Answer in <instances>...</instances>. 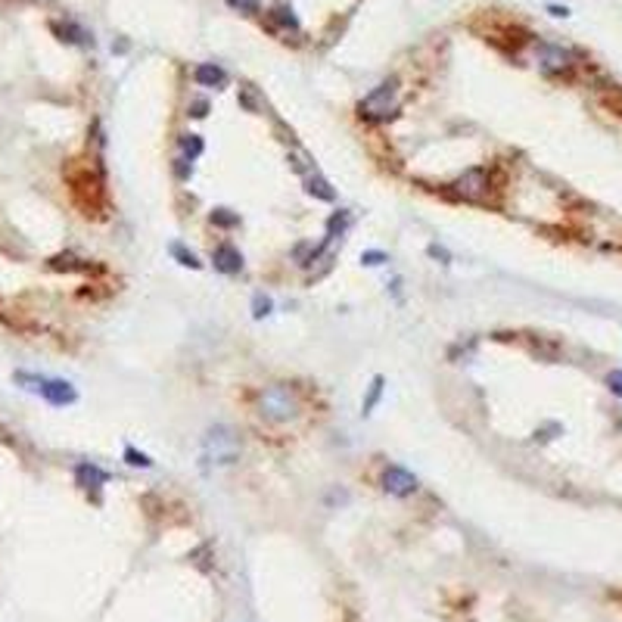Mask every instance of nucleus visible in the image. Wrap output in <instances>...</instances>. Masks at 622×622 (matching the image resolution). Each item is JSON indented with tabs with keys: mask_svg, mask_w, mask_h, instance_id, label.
I'll use <instances>...</instances> for the list:
<instances>
[{
	"mask_svg": "<svg viewBox=\"0 0 622 622\" xmlns=\"http://www.w3.org/2000/svg\"><path fill=\"white\" fill-rule=\"evenodd\" d=\"M109 479H113V476H109L103 467L91 463V461H81V463L75 467V483L81 485V489H88V492H97L100 485H106V483H109Z\"/></svg>",
	"mask_w": 622,
	"mask_h": 622,
	"instance_id": "obj_8",
	"label": "nucleus"
},
{
	"mask_svg": "<svg viewBox=\"0 0 622 622\" xmlns=\"http://www.w3.org/2000/svg\"><path fill=\"white\" fill-rule=\"evenodd\" d=\"M607 386L616 396H622V371H610V376H607Z\"/></svg>",
	"mask_w": 622,
	"mask_h": 622,
	"instance_id": "obj_24",
	"label": "nucleus"
},
{
	"mask_svg": "<svg viewBox=\"0 0 622 622\" xmlns=\"http://www.w3.org/2000/svg\"><path fill=\"white\" fill-rule=\"evenodd\" d=\"M202 458L206 463H234L240 458V442L234 436L231 427L218 423L206 432V442H202Z\"/></svg>",
	"mask_w": 622,
	"mask_h": 622,
	"instance_id": "obj_2",
	"label": "nucleus"
},
{
	"mask_svg": "<svg viewBox=\"0 0 622 622\" xmlns=\"http://www.w3.org/2000/svg\"><path fill=\"white\" fill-rule=\"evenodd\" d=\"M380 396H383V376H374L371 392H367V398H364V414H371V411H374L376 401H380Z\"/></svg>",
	"mask_w": 622,
	"mask_h": 622,
	"instance_id": "obj_20",
	"label": "nucleus"
},
{
	"mask_svg": "<svg viewBox=\"0 0 622 622\" xmlns=\"http://www.w3.org/2000/svg\"><path fill=\"white\" fill-rule=\"evenodd\" d=\"M125 461L131 463V467H153V461H149V454H144V451H137V448H125Z\"/></svg>",
	"mask_w": 622,
	"mask_h": 622,
	"instance_id": "obj_21",
	"label": "nucleus"
},
{
	"mask_svg": "<svg viewBox=\"0 0 622 622\" xmlns=\"http://www.w3.org/2000/svg\"><path fill=\"white\" fill-rule=\"evenodd\" d=\"M16 383H19L22 389H28V392H41V389H44V376H38V374H25V371L16 374Z\"/></svg>",
	"mask_w": 622,
	"mask_h": 622,
	"instance_id": "obj_18",
	"label": "nucleus"
},
{
	"mask_svg": "<svg viewBox=\"0 0 622 622\" xmlns=\"http://www.w3.org/2000/svg\"><path fill=\"white\" fill-rule=\"evenodd\" d=\"M171 255H175V258H178V262L184 265V267H193V271H196V267H202L200 258H196L190 249H184V246H180V243H171Z\"/></svg>",
	"mask_w": 622,
	"mask_h": 622,
	"instance_id": "obj_14",
	"label": "nucleus"
},
{
	"mask_svg": "<svg viewBox=\"0 0 622 622\" xmlns=\"http://www.w3.org/2000/svg\"><path fill=\"white\" fill-rule=\"evenodd\" d=\"M206 109H209V106L200 100V103H193V115H196V119H202V115H206Z\"/></svg>",
	"mask_w": 622,
	"mask_h": 622,
	"instance_id": "obj_26",
	"label": "nucleus"
},
{
	"mask_svg": "<svg viewBox=\"0 0 622 622\" xmlns=\"http://www.w3.org/2000/svg\"><path fill=\"white\" fill-rule=\"evenodd\" d=\"M41 396H44L47 401H50V405L66 408V405H72V401L78 398V392H75V386H72V383H66V380H44Z\"/></svg>",
	"mask_w": 622,
	"mask_h": 622,
	"instance_id": "obj_9",
	"label": "nucleus"
},
{
	"mask_svg": "<svg viewBox=\"0 0 622 622\" xmlns=\"http://www.w3.org/2000/svg\"><path fill=\"white\" fill-rule=\"evenodd\" d=\"M227 4L240 13H258V0H227Z\"/></svg>",
	"mask_w": 622,
	"mask_h": 622,
	"instance_id": "obj_23",
	"label": "nucleus"
},
{
	"mask_svg": "<svg viewBox=\"0 0 622 622\" xmlns=\"http://www.w3.org/2000/svg\"><path fill=\"white\" fill-rule=\"evenodd\" d=\"M349 221H352V218H349V212H336V215L327 221V243L333 240L336 234H342L345 227H349Z\"/></svg>",
	"mask_w": 622,
	"mask_h": 622,
	"instance_id": "obj_15",
	"label": "nucleus"
},
{
	"mask_svg": "<svg viewBox=\"0 0 622 622\" xmlns=\"http://www.w3.org/2000/svg\"><path fill=\"white\" fill-rule=\"evenodd\" d=\"M209 221H212V224H218V227H237V224H240V218L234 215L231 209H215V212L209 215Z\"/></svg>",
	"mask_w": 622,
	"mask_h": 622,
	"instance_id": "obj_17",
	"label": "nucleus"
},
{
	"mask_svg": "<svg viewBox=\"0 0 622 622\" xmlns=\"http://www.w3.org/2000/svg\"><path fill=\"white\" fill-rule=\"evenodd\" d=\"M396 81H383L380 88H374L371 93H367L364 100H361V119L367 122H386L396 115Z\"/></svg>",
	"mask_w": 622,
	"mask_h": 622,
	"instance_id": "obj_3",
	"label": "nucleus"
},
{
	"mask_svg": "<svg viewBox=\"0 0 622 622\" xmlns=\"http://www.w3.org/2000/svg\"><path fill=\"white\" fill-rule=\"evenodd\" d=\"M271 309H274V302H271V299H267L265 293H255V296H252V318L262 321L265 314H271Z\"/></svg>",
	"mask_w": 622,
	"mask_h": 622,
	"instance_id": "obj_19",
	"label": "nucleus"
},
{
	"mask_svg": "<svg viewBox=\"0 0 622 622\" xmlns=\"http://www.w3.org/2000/svg\"><path fill=\"white\" fill-rule=\"evenodd\" d=\"M454 193L463 196V200H473V202H483L489 196V171L485 168H470L454 180Z\"/></svg>",
	"mask_w": 622,
	"mask_h": 622,
	"instance_id": "obj_5",
	"label": "nucleus"
},
{
	"mask_svg": "<svg viewBox=\"0 0 622 622\" xmlns=\"http://www.w3.org/2000/svg\"><path fill=\"white\" fill-rule=\"evenodd\" d=\"M539 62L545 72H566L572 66V57L566 50H560V47H541Z\"/></svg>",
	"mask_w": 622,
	"mask_h": 622,
	"instance_id": "obj_10",
	"label": "nucleus"
},
{
	"mask_svg": "<svg viewBox=\"0 0 622 622\" xmlns=\"http://www.w3.org/2000/svg\"><path fill=\"white\" fill-rule=\"evenodd\" d=\"M299 411V398L296 392L289 389V386H267V389L262 392V414L267 417V420H289V417H296Z\"/></svg>",
	"mask_w": 622,
	"mask_h": 622,
	"instance_id": "obj_4",
	"label": "nucleus"
},
{
	"mask_svg": "<svg viewBox=\"0 0 622 622\" xmlns=\"http://www.w3.org/2000/svg\"><path fill=\"white\" fill-rule=\"evenodd\" d=\"M69 184H72L75 202L84 209V215H100L103 206V178L100 171H91V165H72L69 168Z\"/></svg>",
	"mask_w": 622,
	"mask_h": 622,
	"instance_id": "obj_1",
	"label": "nucleus"
},
{
	"mask_svg": "<svg viewBox=\"0 0 622 622\" xmlns=\"http://www.w3.org/2000/svg\"><path fill=\"white\" fill-rule=\"evenodd\" d=\"M178 146H180V153H184V159H187V162L200 159L202 149H206V146H202V140L196 137V134H184V137L178 140Z\"/></svg>",
	"mask_w": 622,
	"mask_h": 622,
	"instance_id": "obj_13",
	"label": "nucleus"
},
{
	"mask_svg": "<svg viewBox=\"0 0 622 622\" xmlns=\"http://www.w3.org/2000/svg\"><path fill=\"white\" fill-rule=\"evenodd\" d=\"M196 84H202V88H224L227 84V72L221 66H215V62H202V66H196Z\"/></svg>",
	"mask_w": 622,
	"mask_h": 622,
	"instance_id": "obj_11",
	"label": "nucleus"
},
{
	"mask_svg": "<svg viewBox=\"0 0 622 622\" xmlns=\"http://www.w3.org/2000/svg\"><path fill=\"white\" fill-rule=\"evenodd\" d=\"M361 262L364 265H383L386 262V252H380V249H367V252H361Z\"/></svg>",
	"mask_w": 622,
	"mask_h": 622,
	"instance_id": "obj_22",
	"label": "nucleus"
},
{
	"mask_svg": "<svg viewBox=\"0 0 622 622\" xmlns=\"http://www.w3.org/2000/svg\"><path fill=\"white\" fill-rule=\"evenodd\" d=\"M212 265H215V271H221V274H240L243 271V255H240V249L231 246V243H221V246L212 249Z\"/></svg>",
	"mask_w": 622,
	"mask_h": 622,
	"instance_id": "obj_7",
	"label": "nucleus"
},
{
	"mask_svg": "<svg viewBox=\"0 0 622 622\" xmlns=\"http://www.w3.org/2000/svg\"><path fill=\"white\" fill-rule=\"evenodd\" d=\"M430 255H432V258H439V262H442V265H448V262H451V255H448V249L436 246V243H432V246H430Z\"/></svg>",
	"mask_w": 622,
	"mask_h": 622,
	"instance_id": "obj_25",
	"label": "nucleus"
},
{
	"mask_svg": "<svg viewBox=\"0 0 622 622\" xmlns=\"http://www.w3.org/2000/svg\"><path fill=\"white\" fill-rule=\"evenodd\" d=\"M305 190H309L311 196H318V200H324V202H333V200H336L333 187H330L327 180L318 175V171H311V175H305Z\"/></svg>",
	"mask_w": 622,
	"mask_h": 622,
	"instance_id": "obj_12",
	"label": "nucleus"
},
{
	"mask_svg": "<svg viewBox=\"0 0 622 622\" xmlns=\"http://www.w3.org/2000/svg\"><path fill=\"white\" fill-rule=\"evenodd\" d=\"M601 103L607 106V109H613V113L622 119V88H607L601 93Z\"/></svg>",
	"mask_w": 622,
	"mask_h": 622,
	"instance_id": "obj_16",
	"label": "nucleus"
},
{
	"mask_svg": "<svg viewBox=\"0 0 622 622\" xmlns=\"http://www.w3.org/2000/svg\"><path fill=\"white\" fill-rule=\"evenodd\" d=\"M383 489L389 492V495H396V498H408V495H414L417 492V476L414 473H408L405 467H386L383 470Z\"/></svg>",
	"mask_w": 622,
	"mask_h": 622,
	"instance_id": "obj_6",
	"label": "nucleus"
}]
</instances>
